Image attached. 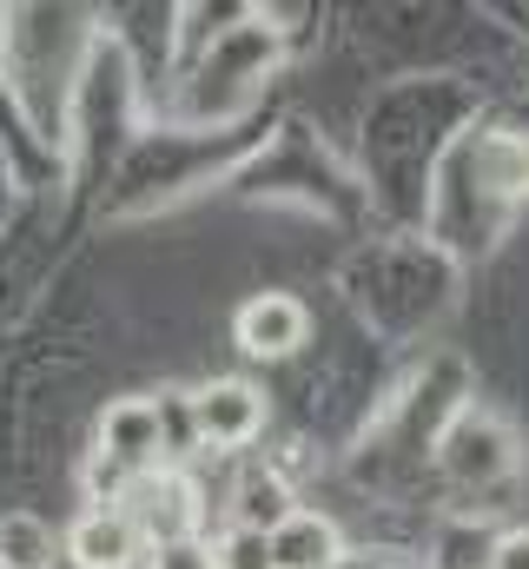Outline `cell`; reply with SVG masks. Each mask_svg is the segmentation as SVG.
I'll return each instance as SVG.
<instances>
[{"label": "cell", "instance_id": "cell-1", "mask_svg": "<svg viewBox=\"0 0 529 569\" xmlns=\"http://www.w3.org/2000/svg\"><path fill=\"white\" fill-rule=\"evenodd\" d=\"M166 457H172V411H166V398H120V405H107V418H100L107 483H120V477H132V483L159 477Z\"/></svg>", "mask_w": 529, "mask_h": 569}, {"label": "cell", "instance_id": "cell-2", "mask_svg": "<svg viewBox=\"0 0 529 569\" xmlns=\"http://www.w3.org/2000/svg\"><path fill=\"white\" fill-rule=\"evenodd\" d=\"M186 411H192V437L212 443V450H246V443H259V430H264V398L246 378H219V385L192 391Z\"/></svg>", "mask_w": 529, "mask_h": 569}, {"label": "cell", "instance_id": "cell-3", "mask_svg": "<svg viewBox=\"0 0 529 569\" xmlns=\"http://www.w3.org/2000/svg\"><path fill=\"white\" fill-rule=\"evenodd\" d=\"M60 550L80 569H132L146 557V537H139V523H132L120 503H100V510H87V517L67 530Z\"/></svg>", "mask_w": 529, "mask_h": 569}, {"label": "cell", "instance_id": "cell-4", "mask_svg": "<svg viewBox=\"0 0 529 569\" xmlns=\"http://www.w3.org/2000/svg\"><path fill=\"white\" fill-rule=\"evenodd\" d=\"M239 351L246 358H264V365H278V358H291L298 345H305V331H311V318H305V305L291 298V291H259L246 311H239Z\"/></svg>", "mask_w": 529, "mask_h": 569}, {"label": "cell", "instance_id": "cell-5", "mask_svg": "<svg viewBox=\"0 0 529 569\" xmlns=\"http://www.w3.org/2000/svg\"><path fill=\"white\" fill-rule=\"evenodd\" d=\"M127 517L139 523L146 550H152V543H172V537H199V530H192V483H186V477H172V470L139 477V483H132Z\"/></svg>", "mask_w": 529, "mask_h": 569}, {"label": "cell", "instance_id": "cell-6", "mask_svg": "<svg viewBox=\"0 0 529 569\" xmlns=\"http://www.w3.org/2000/svg\"><path fill=\"white\" fill-rule=\"evenodd\" d=\"M264 537H271V563L278 569H338V557H345L338 523L318 517V510H285Z\"/></svg>", "mask_w": 529, "mask_h": 569}, {"label": "cell", "instance_id": "cell-7", "mask_svg": "<svg viewBox=\"0 0 529 569\" xmlns=\"http://www.w3.org/2000/svg\"><path fill=\"white\" fill-rule=\"evenodd\" d=\"M53 550H60V537L40 517H27V510L0 517V569H53Z\"/></svg>", "mask_w": 529, "mask_h": 569}, {"label": "cell", "instance_id": "cell-8", "mask_svg": "<svg viewBox=\"0 0 529 569\" xmlns=\"http://www.w3.org/2000/svg\"><path fill=\"white\" fill-rule=\"evenodd\" d=\"M212 563L219 569H278L271 563V537L259 523H232L219 543H212Z\"/></svg>", "mask_w": 529, "mask_h": 569}, {"label": "cell", "instance_id": "cell-9", "mask_svg": "<svg viewBox=\"0 0 529 569\" xmlns=\"http://www.w3.org/2000/svg\"><path fill=\"white\" fill-rule=\"evenodd\" d=\"M146 569H219L212 563V543L206 537H172V543H152Z\"/></svg>", "mask_w": 529, "mask_h": 569}, {"label": "cell", "instance_id": "cell-10", "mask_svg": "<svg viewBox=\"0 0 529 569\" xmlns=\"http://www.w3.org/2000/svg\"><path fill=\"white\" fill-rule=\"evenodd\" d=\"M490 569H529V523H523V530H503V537H497Z\"/></svg>", "mask_w": 529, "mask_h": 569}]
</instances>
